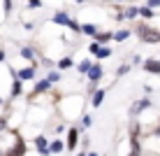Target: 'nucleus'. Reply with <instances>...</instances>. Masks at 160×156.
<instances>
[{
	"label": "nucleus",
	"mask_w": 160,
	"mask_h": 156,
	"mask_svg": "<svg viewBox=\"0 0 160 156\" xmlns=\"http://www.w3.org/2000/svg\"><path fill=\"white\" fill-rule=\"evenodd\" d=\"M148 105H151V103H148V100L144 98V100H139V103H135V107H132V112H139V110H146Z\"/></svg>",
	"instance_id": "nucleus-8"
},
{
	"label": "nucleus",
	"mask_w": 160,
	"mask_h": 156,
	"mask_svg": "<svg viewBox=\"0 0 160 156\" xmlns=\"http://www.w3.org/2000/svg\"><path fill=\"white\" fill-rule=\"evenodd\" d=\"M146 70L148 72H156V75H160V61H146Z\"/></svg>",
	"instance_id": "nucleus-3"
},
{
	"label": "nucleus",
	"mask_w": 160,
	"mask_h": 156,
	"mask_svg": "<svg viewBox=\"0 0 160 156\" xmlns=\"http://www.w3.org/2000/svg\"><path fill=\"white\" fill-rule=\"evenodd\" d=\"M81 30H84V33H86V35H95V37H98V35H100V33H98V30H95V26H91V24H84V26H81Z\"/></svg>",
	"instance_id": "nucleus-5"
},
{
	"label": "nucleus",
	"mask_w": 160,
	"mask_h": 156,
	"mask_svg": "<svg viewBox=\"0 0 160 156\" xmlns=\"http://www.w3.org/2000/svg\"><path fill=\"white\" fill-rule=\"evenodd\" d=\"M102 100H104V91H98L95 96H93V105H95V107H100Z\"/></svg>",
	"instance_id": "nucleus-9"
},
{
	"label": "nucleus",
	"mask_w": 160,
	"mask_h": 156,
	"mask_svg": "<svg viewBox=\"0 0 160 156\" xmlns=\"http://www.w3.org/2000/svg\"><path fill=\"white\" fill-rule=\"evenodd\" d=\"M32 75H35V70H32V68H23L19 72V79H30Z\"/></svg>",
	"instance_id": "nucleus-6"
},
{
	"label": "nucleus",
	"mask_w": 160,
	"mask_h": 156,
	"mask_svg": "<svg viewBox=\"0 0 160 156\" xmlns=\"http://www.w3.org/2000/svg\"><path fill=\"white\" fill-rule=\"evenodd\" d=\"M2 58H5V54H2V51H0V61H2Z\"/></svg>",
	"instance_id": "nucleus-23"
},
{
	"label": "nucleus",
	"mask_w": 160,
	"mask_h": 156,
	"mask_svg": "<svg viewBox=\"0 0 160 156\" xmlns=\"http://www.w3.org/2000/svg\"><path fill=\"white\" fill-rule=\"evenodd\" d=\"M109 37H112V35H107V33H104V35H98V42H107Z\"/></svg>",
	"instance_id": "nucleus-19"
},
{
	"label": "nucleus",
	"mask_w": 160,
	"mask_h": 156,
	"mask_svg": "<svg viewBox=\"0 0 160 156\" xmlns=\"http://www.w3.org/2000/svg\"><path fill=\"white\" fill-rule=\"evenodd\" d=\"M21 56H23V58H32V51H30V49H21Z\"/></svg>",
	"instance_id": "nucleus-17"
},
{
	"label": "nucleus",
	"mask_w": 160,
	"mask_h": 156,
	"mask_svg": "<svg viewBox=\"0 0 160 156\" xmlns=\"http://www.w3.org/2000/svg\"><path fill=\"white\" fill-rule=\"evenodd\" d=\"M19 91H21V82H14V96H16Z\"/></svg>",
	"instance_id": "nucleus-20"
},
{
	"label": "nucleus",
	"mask_w": 160,
	"mask_h": 156,
	"mask_svg": "<svg viewBox=\"0 0 160 156\" xmlns=\"http://www.w3.org/2000/svg\"><path fill=\"white\" fill-rule=\"evenodd\" d=\"M128 35H130L128 30H118V33H116V35H114V37H116V40L121 42V40H128Z\"/></svg>",
	"instance_id": "nucleus-14"
},
{
	"label": "nucleus",
	"mask_w": 160,
	"mask_h": 156,
	"mask_svg": "<svg viewBox=\"0 0 160 156\" xmlns=\"http://www.w3.org/2000/svg\"><path fill=\"white\" fill-rule=\"evenodd\" d=\"M70 65H72V61H70V58H63V61L58 63V68H70Z\"/></svg>",
	"instance_id": "nucleus-16"
},
{
	"label": "nucleus",
	"mask_w": 160,
	"mask_h": 156,
	"mask_svg": "<svg viewBox=\"0 0 160 156\" xmlns=\"http://www.w3.org/2000/svg\"><path fill=\"white\" fill-rule=\"evenodd\" d=\"M68 147H70V149H74V147H77V131H74V128L68 133Z\"/></svg>",
	"instance_id": "nucleus-4"
},
{
	"label": "nucleus",
	"mask_w": 160,
	"mask_h": 156,
	"mask_svg": "<svg viewBox=\"0 0 160 156\" xmlns=\"http://www.w3.org/2000/svg\"><path fill=\"white\" fill-rule=\"evenodd\" d=\"M53 21H56V24H65V26H70V28L77 30V24H74V21H70L68 14H56V16H53Z\"/></svg>",
	"instance_id": "nucleus-1"
},
{
	"label": "nucleus",
	"mask_w": 160,
	"mask_h": 156,
	"mask_svg": "<svg viewBox=\"0 0 160 156\" xmlns=\"http://www.w3.org/2000/svg\"><path fill=\"white\" fill-rule=\"evenodd\" d=\"M79 156H84V154H79Z\"/></svg>",
	"instance_id": "nucleus-24"
},
{
	"label": "nucleus",
	"mask_w": 160,
	"mask_h": 156,
	"mask_svg": "<svg viewBox=\"0 0 160 156\" xmlns=\"http://www.w3.org/2000/svg\"><path fill=\"white\" fill-rule=\"evenodd\" d=\"M49 86H51V82H49V79H42V82H37L35 89H37V91H47Z\"/></svg>",
	"instance_id": "nucleus-11"
},
{
	"label": "nucleus",
	"mask_w": 160,
	"mask_h": 156,
	"mask_svg": "<svg viewBox=\"0 0 160 156\" xmlns=\"http://www.w3.org/2000/svg\"><path fill=\"white\" fill-rule=\"evenodd\" d=\"M139 14L146 16V19H151V16H153V9H151V7H139Z\"/></svg>",
	"instance_id": "nucleus-13"
},
{
	"label": "nucleus",
	"mask_w": 160,
	"mask_h": 156,
	"mask_svg": "<svg viewBox=\"0 0 160 156\" xmlns=\"http://www.w3.org/2000/svg\"><path fill=\"white\" fill-rule=\"evenodd\" d=\"M0 128H5V121H2V119H0Z\"/></svg>",
	"instance_id": "nucleus-22"
},
{
	"label": "nucleus",
	"mask_w": 160,
	"mask_h": 156,
	"mask_svg": "<svg viewBox=\"0 0 160 156\" xmlns=\"http://www.w3.org/2000/svg\"><path fill=\"white\" fill-rule=\"evenodd\" d=\"M100 75H102V70L98 68V65H93V68H91V72H88V77H91L93 82H95V79H100Z\"/></svg>",
	"instance_id": "nucleus-7"
},
{
	"label": "nucleus",
	"mask_w": 160,
	"mask_h": 156,
	"mask_svg": "<svg viewBox=\"0 0 160 156\" xmlns=\"http://www.w3.org/2000/svg\"><path fill=\"white\" fill-rule=\"evenodd\" d=\"M49 149H51V152H56V154H58V152H63V142H58V140H56Z\"/></svg>",
	"instance_id": "nucleus-15"
},
{
	"label": "nucleus",
	"mask_w": 160,
	"mask_h": 156,
	"mask_svg": "<svg viewBox=\"0 0 160 156\" xmlns=\"http://www.w3.org/2000/svg\"><path fill=\"white\" fill-rule=\"evenodd\" d=\"M91 51L93 54H98V56H100V58H104V56H109V49H104V47H100V44H91Z\"/></svg>",
	"instance_id": "nucleus-2"
},
{
	"label": "nucleus",
	"mask_w": 160,
	"mask_h": 156,
	"mask_svg": "<svg viewBox=\"0 0 160 156\" xmlns=\"http://www.w3.org/2000/svg\"><path fill=\"white\" fill-rule=\"evenodd\" d=\"M148 7H160V0H151V3H148Z\"/></svg>",
	"instance_id": "nucleus-21"
},
{
	"label": "nucleus",
	"mask_w": 160,
	"mask_h": 156,
	"mask_svg": "<svg viewBox=\"0 0 160 156\" xmlns=\"http://www.w3.org/2000/svg\"><path fill=\"white\" fill-rule=\"evenodd\" d=\"M35 142H37V147H40V152H42V154H47V152H49V149H47V140H44V137H42V135H40V137H37V140H35Z\"/></svg>",
	"instance_id": "nucleus-10"
},
{
	"label": "nucleus",
	"mask_w": 160,
	"mask_h": 156,
	"mask_svg": "<svg viewBox=\"0 0 160 156\" xmlns=\"http://www.w3.org/2000/svg\"><path fill=\"white\" fill-rule=\"evenodd\" d=\"M91 68H93L91 61H81L79 63V72H91Z\"/></svg>",
	"instance_id": "nucleus-12"
},
{
	"label": "nucleus",
	"mask_w": 160,
	"mask_h": 156,
	"mask_svg": "<svg viewBox=\"0 0 160 156\" xmlns=\"http://www.w3.org/2000/svg\"><path fill=\"white\" fill-rule=\"evenodd\" d=\"M137 14H139V9H137V7H132V9H128V16H130V19H132V16H137Z\"/></svg>",
	"instance_id": "nucleus-18"
}]
</instances>
